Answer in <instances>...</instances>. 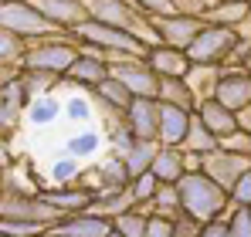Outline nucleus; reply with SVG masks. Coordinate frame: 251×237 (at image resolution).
Here are the masks:
<instances>
[{
  "label": "nucleus",
  "mask_w": 251,
  "mask_h": 237,
  "mask_svg": "<svg viewBox=\"0 0 251 237\" xmlns=\"http://www.w3.org/2000/svg\"><path fill=\"white\" fill-rule=\"evenodd\" d=\"M92 105L99 109V112H112V116H126V109L132 105V95H129V88H126L123 81L116 78H105L99 88H92Z\"/></svg>",
  "instance_id": "nucleus-22"
},
{
  "label": "nucleus",
  "mask_w": 251,
  "mask_h": 237,
  "mask_svg": "<svg viewBox=\"0 0 251 237\" xmlns=\"http://www.w3.org/2000/svg\"><path fill=\"white\" fill-rule=\"evenodd\" d=\"M227 234H231V231H227V213L217 217V220L201 224V231H197V237H227Z\"/></svg>",
  "instance_id": "nucleus-43"
},
{
  "label": "nucleus",
  "mask_w": 251,
  "mask_h": 237,
  "mask_svg": "<svg viewBox=\"0 0 251 237\" xmlns=\"http://www.w3.org/2000/svg\"><path fill=\"white\" fill-rule=\"evenodd\" d=\"M251 17V3L248 0H210L204 24H221V27H234L241 31Z\"/></svg>",
  "instance_id": "nucleus-21"
},
{
  "label": "nucleus",
  "mask_w": 251,
  "mask_h": 237,
  "mask_svg": "<svg viewBox=\"0 0 251 237\" xmlns=\"http://www.w3.org/2000/svg\"><path fill=\"white\" fill-rule=\"evenodd\" d=\"M129 207H132L129 190H123V193H95V200H92V213L95 217H105V220H116Z\"/></svg>",
  "instance_id": "nucleus-30"
},
{
  "label": "nucleus",
  "mask_w": 251,
  "mask_h": 237,
  "mask_svg": "<svg viewBox=\"0 0 251 237\" xmlns=\"http://www.w3.org/2000/svg\"><path fill=\"white\" fill-rule=\"evenodd\" d=\"M0 217L3 220H31V224H44L54 227L61 220V213L41 200V193H0Z\"/></svg>",
  "instance_id": "nucleus-6"
},
{
  "label": "nucleus",
  "mask_w": 251,
  "mask_h": 237,
  "mask_svg": "<svg viewBox=\"0 0 251 237\" xmlns=\"http://www.w3.org/2000/svg\"><path fill=\"white\" fill-rule=\"evenodd\" d=\"M78 58V38L75 34H51L44 41H31L21 68H38L51 75H65L72 61Z\"/></svg>",
  "instance_id": "nucleus-4"
},
{
  "label": "nucleus",
  "mask_w": 251,
  "mask_h": 237,
  "mask_svg": "<svg viewBox=\"0 0 251 237\" xmlns=\"http://www.w3.org/2000/svg\"><path fill=\"white\" fill-rule=\"evenodd\" d=\"M248 24H251V17H248Z\"/></svg>",
  "instance_id": "nucleus-49"
},
{
  "label": "nucleus",
  "mask_w": 251,
  "mask_h": 237,
  "mask_svg": "<svg viewBox=\"0 0 251 237\" xmlns=\"http://www.w3.org/2000/svg\"><path fill=\"white\" fill-rule=\"evenodd\" d=\"M183 81H187L194 102H207V98H214V88H217V81H221V68L190 65V71H187V78H183Z\"/></svg>",
  "instance_id": "nucleus-26"
},
{
  "label": "nucleus",
  "mask_w": 251,
  "mask_h": 237,
  "mask_svg": "<svg viewBox=\"0 0 251 237\" xmlns=\"http://www.w3.org/2000/svg\"><path fill=\"white\" fill-rule=\"evenodd\" d=\"M24 118H27L31 125H38V129L51 125V122H58V118H61V98H58V95H41V98H31V102H27Z\"/></svg>",
  "instance_id": "nucleus-27"
},
{
  "label": "nucleus",
  "mask_w": 251,
  "mask_h": 237,
  "mask_svg": "<svg viewBox=\"0 0 251 237\" xmlns=\"http://www.w3.org/2000/svg\"><path fill=\"white\" fill-rule=\"evenodd\" d=\"M61 116L68 118V122L85 125V122H92V116H95V105H92V98H88L85 92H75V95H68V98L61 102Z\"/></svg>",
  "instance_id": "nucleus-34"
},
{
  "label": "nucleus",
  "mask_w": 251,
  "mask_h": 237,
  "mask_svg": "<svg viewBox=\"0 0 251 237\" xmlns=\"http://www.w3.org/2000/svg\"><path fill=\"white\" fill-rule=\"evenodd\" d=\"M0 27L10 31V34H21L27 44L44 41L51 34H65V31H54L27 0H0Z\"/></svg>",
  "instance_id": "nucleus-5"
},
{
  "label": "nucleus",
  "mask_w": 251,
  "mask_h": 237,
  "mask_svg": "<svg viewBox=\"0 0 251 237\" xmlns=\"http://www.w3.org/2000/svg\"><path fill=\"white\" fill-rule=\"evenodd\" d=\"M27 102L31 98L21 92L17 81H10L7 88H0V139H14L21 118L27 112Z\"/></svg>",
  "instance_id": "nucleus-17"
},
{
  "label": "nucleus",
  "mask_w": 251,
  "mask_h": 237,
  "mask_svg": "<svg viewBox=\"0 0 251 237\" xmlns=\"http://www.w3.org/2000/svg\"><path fill=\"white\" fill-rule=\"evenodd\" d=\"M194 116L204 122V129H207L217 142H224V139H231V136L238 132V116H234V112H227L217 98L197 102V105H194Z\"/></svg>",
  "instance_id": "nucleus-15"
},
{
  "label": "nucleus",
  "mask_w": 251,
  "mask_h": 237,
  "mask_svg": "<svg viewBox=\"0 0 251 237\" xmlns=\"http://www.w3.org/2000/svg\"><path fill=\"white\" fill-rule=\"evenodd\" d=\"M238 132H245V136H251V105L238 112Z\"/></svg>",
  "instance_id": "nucleus-45"
},
{
  "label": "nucleus",
  "mask_w": 251,
  "mask_h": 237,
  "mask_svg": "<svg viewBox=\"0 0 251 237\" xmlns=\"http://www.w3.org/2000/svg\"><path fill=\"white\" fill-rule=\"evenodd\" d=\"M190 109H180V105H163L160 102V136L156 142L160 146H183L187 139V129H190Z\"/></svg>",
  "instance_id": "nucleus-19"
},
{
  "label": "nucleus",
  "mask_w": 251,
  "mask_h": 237,
  "mask_svg": "<svg viewBox=\"0 0 251 237\" xmlns=\"http://www.w3.org/2000/svg\"><path fill=\"white\" fill-rule=\"evenodd\" d=\"M156 149H160V142H136L126 156H119L126 163V169H129V176H139V173H150V166H153V156H156Z\"/></svg>",
  "instance_id": "nucleus-31"
},
{
  "label": "nucleus",
  "mask_w": 251,
  "mask_h": 237,
  "mask_svg": "<svg viewBox=\"0 0 251 237\" xmlns=\"http://www.w3.org/2000/svg\"><path fill=\"white\" fill-rule=\"evenodd\" d=\"M105 78H112V71H109V61H102V58H92V54H78L75 61H72V68L61 75V85H58V92H65V88H78V92H92V88H99Z\"/></svg>",
  "instance_id": "nucleus-12"
},
{
  "label": "nucleus",
  "mask_w": 251,
  "mask_h": 237,
  "mask_svg": "<svg viewBox=\"0 0 251 237\" xmlns=\"http://www.w3.org/2000/svg\"><path fill=\"white\" fill-rule=\"evenodd\" d=\"M241 68L251 75V44H248V54H245V61H241Z\"/></svg>",
  "instance_id": "nucleus-46"
},
{
  "label": "nucleus",
  "mask_w": 251,
  "mask_h": 237,
  "mask_svg": "<svg viewBox=\"0 0 251 237\" xmlns=\"http://www.w3.org/2000/svg\"><path fill=\"white\" fill-rule=\"evenodd\" d=\"M85 10H88V21H99V24H109L116 31H126V34L139 38L146 47L156 44L153 21L143 10H136L132 0H85Z\"/></svg>",
  "instance_id": "nucleus-3"
},
{
  "label": "nucleus",
  "mask_w": 251,
  "mask_h": 237,
  "mask_svg": "<svg viewBox=\"0 0 251 237\" xmlns=\"http://www.w3.org/2000/svg\"><path fill=\"white\" fill-rule=\"evenodd\" d=\"M248 166H251L248 153H231V149L217 146L214 153L201 156V166H197V169H201V173H207L221 190H227V193H231V187L241 180V173H245Z\"/></svg>",
  "instance_id": "nucleus-8"
},
{
  "label": "nucleus",
  "mask_w": 251,
  "mask_h": 237,
  "mask_svg": "<svg viewBox=\"0 0 251 237\" xmlns=\"http://www.w3.org/2000/svg\"><path fill=\"white\" fill-rule=\"evenodd\" d=\"M0 237H3V234H0Z\"/></svg>",
  "instance_id": "nucleus-51"
},
{
  "label": "nucleus",
  "mask_w": 251,
  "mask_h": 237,
  "mask_svg": "<svg viewBox=\"0 0 251 237\" xmlns=\"http://www.w3.org/2000/svg\"><path fill=\"white\" fill-rule=\"evenodd\" d=\"M156 187H160V180H156L153 173L132 176V183H129V200H132V207H150L153 197H156Z\"/></svg>",
  "instance_id": "nucleus-35"
},
{
  "label": "nucleus",
  "mask_w": 251,
  "mask_h": 237,
  "mask_svg": "<svg viewBox=\"0 0 251 237\" xmlns=\"http://www.w3.org/2000/svg\"><path fill=\"white\" fill-rule=\"evenodd\" d=\"M227 237H231V234H227Z\"/></svg>",
  "instance_id": "nucleus-50"
},
{
  "label": "nucleus",
  "mask_w": 251,
  "mask_h": 237,
  "mask_svg": "<svg viewBox=\"0 0 251 237\" xmlns=\"http://www.w3.org/2000/svg\"><path fill=\"white\" fill-rule=\"evenodd\" d=\"M156 102H163V105H180V109H190V112H194V105H197L183 78H160Z\"/></svg>",
  "instance_id": "nucleus-29"
},
{
  "label": "nucleus",
  "mask_w": 251,
  "mask_h": 237,
  "mask_svg": "<svg viewBox=\"0 0 251 237\" xmlns=\"http://www.w3.org/2000/svg\"><path fill=\"white\" fill-rule=\"evenodd\" d=\"M123 118L136 132V139L156 142V136H160V102L156 98H132V105L126 109Z\"/></svg>",
  "instance_id": "nucleus-14"
},
{
  "label": "nucleus",
  "mask_w": 251,
  "mask_h": 237,
  "mask_svg": "<svg viewBox=\"0 0 251 237\" xmlns=\"http://www.w3.org/2000/svg\"><path fill=\"white\" fill-rule=\"evenodd\" d=\"M44 237H54V234H44Z\"/></svg>",
  "instance_id": "nucleus-48"
},
{
  "label": "nucleus",
  "mask_w": 251,
  "mask_h": 237,
  "mask_svg": "<svg viewBox=\"0 0 251 237\" xmlns=\"http://www.w3.org/2000/svg\"><path fill=\"white\" fill-rule=\"evenodd\" d=\"M109 71L116 81H123L129 88L132 98H156V92H160V78L153 75L146 58H116V61H109Z\"/></svg>",
  "instance_id": "nucleus-7"
},
{
  "label": "nucleus",
  "mask_w": 251,
  "mask_h": 237,
  "mask_svg": "<svg viewBox=\"0 0 251 237\" xmlns=\"http://www.w3.org/2000/svg\"><path fill=\"white\" fill-rule=\"evenodd\" d=\"M27 3L41 14L54 31H65V34H75L88 21L85 0H27Z\"/></svg>",
  "instance_id": "nucleus-11"
},
{
  "label": "nucleus",
  "mask_w": 251,
  "mask_h": 237,
  "mask_svg": "<svg viewBox=\"0 0 251 237\" xmlns=\"http://www.w3.org/2000/svg\"><path fill=\"white\" fill-rule=\"evenodd\" d=\"M217 146H221V142H217L207 129H204V122H201L197 116L190 118V129H187V139H183V146H180V149H183V153H190V156H207V153H214Z\"/></svg>",
  "instance_id": "nucleus-28"
},
{
  "label": "nucleus",
  "mask_w": 251,
  "mask_h": 237,
  "mask_svg": "<svg viewBox=\"0 0 251 237\" xmlns=\"http://www.w3.org/2000/svg\"><path fill=\"white\" fill-rule=\"evenodd\" d=\"M176 197H180V213L190 217L194 224L217 220V217H224V213L231 210L227 190H221L207 173H201V169H190V173L180 176Z\"/></svg>",
  "instance_id": "nucleus-1"
},
{
  "label": "nucleus",
  "mask_w": 251,
  "mask_h": 237,
  "mask_svg": "<svg viewBox=\"0 0 251 237\" xmlns=\"http://www.w3.org/2000/svg\"><path fill=\"white\" fill-rule=\"evenodd\" d=\"M109 231H112V220L95 217L92 210H85V213H75V217H61L48 234H54V237H109Z\"/></svg>",
  "instance_id": "nucleus-18"
},
{
  "label": "nucleus",
  "mask_w": 251,
  "mask_h": 237,
  "mask_svg": "<svg viewBox=\"0 0 251 237\" xmlns=\"http://www.w3.org/2000/svg\"><path fill=\"white\" fill-rule=\"evenodd\" d=\"M17 85L27 98H41V95H58V85L61 75H51V71H38V68H21Z\"/></svg>",
  "instance_id": "nucleus-24"
},
{
  "label": "nucleus",
  "mask_w": 251,
  "mask_h": 237,
  "mask_svg": "<svg viewBox=\"0 0 251 237\" xmlns=\"http://www.w3.org/2000/svg\"><path fill=\"white\" fill-rule=\"evenodd\" d=\"M21 68H10V65H0V88H7L10 81H17Z\"/></svg>",
  "instance_id": "nucleus-44"
},
{
  "label": "nucleus",
  "mask_w": 251,
  "mask_h": 237,
  "mask_svg": "<svg viewBox=\"0 0 251 237\" xmlns=\"http://www.w3.org/2000/svg\"><path fill=\"white\" fill-rule=\"evenodd\" d=\"M132 3L146 17H173V14H180L176 10V0H132Z\"/></svg>",
  "instance_id": "nucleus-40"
},
{
  "label": "nucleus",
  "mask_w": 251,
  "mask_h": 237,
  "mask_svg": "<svg viewBox=\"0 0 251 237\" xmlns=\"http://www.w3.org/2000/svg\"><path fill=\"white\" fill-rule=\"evenodd\" d=\"M153 21V34L156 44H167L173 51H187L190 41L201 34L204 27V17H194V14H173V17H150Z\"/></svg>",
  "instance_id": "nucleus-9"
},
{
  "label": "nucleus",
  "mask_w": 251,
  "mask_h": 237,
  "mask_svg": "<svg viewBox=\"0 0 251 237\" xmlns=\"http://www.w3.org/2000/svg\"><path fill=\"white\" fill-rule=\"evenodd\" d=\"M41 200H48L61 217H75V213H85L92 210V200H95V190L88 187H78V183H68V187H44Z\"/></svg>",
  "instance_id": "nucleus-13"
},
{
  "label": "nucleus",
  "mask_w": 251,
  "mask_h": 237,
  "mask_svg": "<svg viewBox=\"0 0 251 237\" xmlns=\"http://www.w3.org/2000/svg\"><path fill=\"white\" fill-rule=\"evenodd\" d=\"M44 187H48V183L34 173L31 156H17L14 166L0 176V193H41Z\"/></svg>",
  "instance_id": "nucleus-16"
},
{
  "label": "nucleus",
  "mask_w": 251,
  "mask_h": 237,
  "mask_svg": "<svg viewBox=\"0 0 251 237\" xmlns=\"http://www.w3.org/2000/svg\"><path fill=\"white\" fill-rule=\"evenodd\" d=\"M24 54H27V41L21 34H10L0 27V65H10V68H21L24 65Z\"/></svg>",
  "instance_id": "nucleus-33"
},
{
  "label": "nucleus",
  "mask_w": 251,
  "mask_h": 237,
  "mask_svg": "<svg viewBox=\"0 0 251 237\" xmlns=\"http://www.w3.org/2000/svg\"><path fill=\"white\" fill-rule=\"evenodd\" d=\"M109 237H123V234H116V231H109Z\"/></svg>",
  "instance_id": "nucleus-47"
},
{
  "label": "nucleus",
  "mask_w": 251,
  "mask_h": 237,
  "mask_svg": "<svg viewBox=\"0 0 251 237\" xmlns=\"http://www.w3.org/2000/svg\"><path fill=\"white\" fill-rule=\"evenodd\" d=\"M227 200H231V207H251V166L241 173V180L231 187Z\"/></svg>",
  "instance_id": "nucleus-42"
},
{
  "label": "nucleus",
  "mask_w": 251,
  "mask_h": 237,
  "mask_svg": "<svg viewBox=\"0 0 251 237\" xmlns=\"http://www.w3.org/2000/svg\"><path fill=\"white\" fill-rule=\"evenodd\" d=\"M251 38H241V31L234 27H221V24H204L201 34L190 41V47L183 51L190 65H207V68H227V61L238 54L245 61Z\"/></svg>",
  "instance_id": "nucleus-2"
},
{
  "label": "nucleus",
  "mask_w": 251,
  "mask_h": 237,
  "mask_svg": "<svg viewBox=\"0 0 251 237\" xmlns=\"http://www.w3.org/2000/svg\"><path fill=\"white\" fill-rule=\"evenodd\" d=\"M146 237H176V220L163 213H150L146 217Z\"/></svg>",
  "instance_id": "nucleus-41"
},
{
  "label": "nucleus",
  "mask_w": 251,
  "mask_h": 237,
  "mask_svg": "<svg viewBox=\"0 0 251 237\" xmlns=\"http://www.w3.org/2000/svg\"><path fill=\"white\" fill-rule=\"evenodd\" d=\"M109 136V153H116V156H126L136 142H143V139H136V132L126 125V118H123V125H116L112 132H105Z\"/></svg>",
  "instance_id": "nucleus-38"
},
{
  "label": "nucleus",
  "mask_w": 251,
  "mask_h": 237,
  "mask_svg": "<svg viewBox=\"0 0 251 237\" xmlns=\"http://www.w3.org/2000/svg\"><path fill=\"white\" fill-rule=\"evenodd\" d=\"M78 176H82V163L72 156H61L51 163V187H68V183H78Z\"/></svg>",
  "instance_id": "nucleus-36"
},
{
  "label": "nucleus",
  "mask_w": 251,
  "mask_h": 237,
  "mask_svg": "<svg viewBox=\"0 0 251 237\" xmlns=\"http://www.w3.org/2000/svg\"><path fill=\"white\" fill-rule=\"evenodd\" d=\"M146 217H150V210L129 207L126 213H119V217L112 220V231L123 234V237H146Z\"/></svg>",
  "instance_id": "nucleus-32"
},
{
  "label": "nucleus",
  "mask_w": 251,
  "mask_h": 237,
  "mask_svg": "<svg viewBox=\"0 0 251 237\" xmlns=\"http://www.w3.org/2000/svg\"><path fill=\"white\" fill-rule=\"evenodd\" d=\"M146 65L153 68L156 78H187V71H190L187 54L183 51H173L167 44H153L146 51Z\"/></svg>",
  "instance_id": "nucleus-20"
},
{
  "label": "nucleus",
  "mask_w": 251,
  "mask_h": 237,
  "mask_svg": "<svg viewBox=\"0 0 251 237\" xmlns=\"http://www.w3.org/2000/svg\"><path fill=\"white\" fill-rule=\"evenodd\" d=\"M51 227L44 224H31V220H3L0 217V234L3 237H44Z\"/></svg>",
  "instance_id": "nucleus-37"
},
{
  "label": "nucleus",
  "mask_w": 251,
  "mask_h": 237,
  "mask_svg": "<svg viewBox=\"0 0 251 237\" xmlns=\"http://www.w3.org/2000/svg\"><path fill=\"white\" fill-rule=\"evenodd\" d=\"M102 142H105V136L99 132V129H82V132H75V136H68L65 139V156L72 159H95L102 153Z\"/></svg>",
  "instance_id": "nucleus-25"
},
{
  "label": "nucleus",
  "mask_w": 251,
  "mask_h": 237,
  "mask_svg": "<svg viewBox=\"0 0 251 237\" xmlns=\"http://www.w3.org/2000/svg\"><path fill=\"white\" fill-rule=\"evenodd\" d=\"M227 231H231V237H251V207H231Z\"/></svg>",
  "instance_id": "nucleus-39"
},
{
  "label": "nucleus",
  "mask_w": 251,
  "mask_h": 237,
  "mask_svg": "<svg viewBox=\"0 0 251 237\" xmlns=\"http://www.w3.org/2000/svg\"><path fill=\"white\" fill-rule=\"evenodd\" d=\"M214 98L227 109V112H241L251 105V75L241 68V65H227L221 68V81L214 88Z\"/></svg>",
  "instance_id": "nucleus-10"
},
{
  "label": "nucleus",
  "mask_w": 251,
  "mask_h": 237,
  "mask_svg": "<svg viewBox=\"0 0 251 237\" xmlns=\"http://www.w3.org/2000/svg\"><path fill=\"white\" fill-rule=\"evenodd\" d=\"M150 173H153L160 183H180V176L190 173V166H187V153H183L180 146H160L156 156H153Z\"/></svg>",
  "instance_id": "nucleus-23"
}]
</instances>
